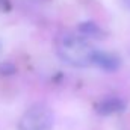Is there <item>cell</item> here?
Returning <instances> with one entry per match:
<instances>
[{
    "mask_svg": "<svg viewBox=\"0 0 130 130\" xmlns=\"http://www.w3.org/2000/svg\"><path fill=\"white\" fill-rule=\"evenodd\" d=\"M0 52H2V41H0Z\"/></svg>",
    "mask_w": 130,
    "mask_h": 130,
    "instance_id": "cell-9",
    "label": "cell"
},
{
    "mask_svg": "<svg viewBox=\"0 0 130 130\" xmlns=\"http://www.w3.org/2000/svg\"><path fill=\"white\" fill-rule=\"evenodd\" d=\"M91 64H94L95 67L104 71H115L121 67V59L113 53L103 52V50H94Z\"/></svg>",
    "mask_w": 130,
    "mask_h": 130,
    "instance_id": "cell-3",
    "label": "cell"
},
{
    "mask_svg": "<svg viewBox=\"0 0 130 130\" xmlns=\"http://www.w3.org/2000/svg\"><path fill=\"white\" fill-rule=\"evenodd\" d=\"M55 124L53 110L47 104L30 106L18 121V130H52Z\"/></svg>",
    "mask_w": 130,
    "mask_h": 130,
    "instance_id": "cell-2",
    "label": "cell"
},
{
    "mask_svg": "<svg viewBox=\"0 0 130 130\" xmlns=\"http://www.w3.org/2000/svg\"><path fill=\"white\" fill-rule=\"evenodd\" d=\"M0 73L5 74V76L14 74L15 73V67H14V64H11V62H3V64H0Z\"/></svg>",
    "mask_w": 130,
    "mask_h": 130,
    "instance_id": "cell-6",
    "label": "cell"
},
{
    "mask_svg": "<svg viewBox=\"0 0 130 130\" xmlns=\"http://www.w3.org/2000/svg\"><path fill=\"white\" fill-rule=\"evenodd\" d=\"M79 30L80 33L83 35V38L86 36V38H101L103 36V30L100 29V26H97L95 23H92V21H85V23H82L80 26H79Z\"/></svg>",
    "mask_w": 130,
    "mask_h": 130,
    "instance_id": "cell-5",
    "label": "cell"
},
{
    "mask_svg": "<svg viewBox=\"0 0 130 130\" xmlns=\"http://www.w3.org/2000/svg\"><path fill=\"white\" fill-rule=\"evenodd\" d=\"M56 52L65 64L71 67H88L91 64L94 48L82 35L68 32L59 36Z\"/></svg>",
    "mask_w": 130,
    "mask_h": 130,
    "instance_id": "cell-1",
    "label": "cell"
},
{
    "mask_svg": "<svg viewBox=\"0 0 130 130\" xmlns=\"http://www.w3.org/2000/svg\"><path fill=\"white\" fill-rule=\"evenodd\" d=\"M123 2H124V3H126V5L130 8V0H123Z\"/></svg>",
    "mask_w": 130,
    "mask_h": 130,
    "instance_id": "cell-8",
    "label": "cell"
},
{
    "mask_svg": "<svg viewBox=\"0 0 130 130\" xmlns=\"http://www.w3.org/2000/svg\"><path fill=\"white\" fill-rule=\"evenodd\" d=\"M95 110L98 115H103V117L117 115L126 110V101L120 97H106L97 103Z\"/></svg>",
    "mask_w": 130,
    "mask_h": 130,
    "instance_id": "cell-4",
    "label": "cell"
},
{
    "mask_svg": "<svg viewBox=\"0 0 130 130\" xmlns=\"http://www.w3.org/2000/svg\"><path fill=\"white\" fill-rule=\"evenodd\" d=\"M9 6H11V3H9V0H0V9H9Z\"/></svg>",
    "mask_w": 130,
    "mask_h": 130,
    "instance_id": "cell-7",
    "label": "cell"
}]
</instances>
